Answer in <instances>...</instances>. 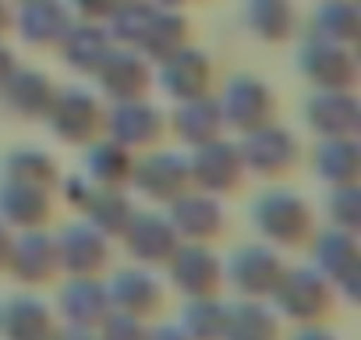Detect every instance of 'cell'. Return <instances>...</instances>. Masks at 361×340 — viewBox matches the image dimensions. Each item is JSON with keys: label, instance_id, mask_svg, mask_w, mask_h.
<instances>
[]
</instances>
